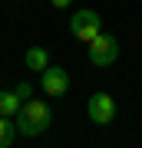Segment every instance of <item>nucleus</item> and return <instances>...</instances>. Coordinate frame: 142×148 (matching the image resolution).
Wrapping results in <instances>:
<instances>
[{"mask_svg":"<svg viewBox=\"0 0 142 148\" xmlns=\"http://www.w3.org/2000/svg\"><path fill=\"white\" fill-rule=\"evenodd\" d=\"M17 122L13 119H7V115H0V148H10L13 145V138H17Z\"/></svg>","mask_w":142,"mask_h":148,"instance_id":"8","label":"nucleus"},{"mask_svg":"<svg viewBox=\"0 0 142 148\" xmlns=\"http://www.w3.org/2000/svg\"><path fill=\"white\" fill-rule=\"evenodd\" d=\"M40 86L46 95H66L69 92V73L63 66H46L40 73Z\"/></svg>","mask_w":142,"mask_h":148,"instance_id":"5","label":"nucleus"},{"mask_svg":"<svg viewBox=\"0 0 142 148\" xmlns=\"http://www.w3.org/2000/svg\"><path fill=\"white\" fill-rule=\"evenodd\" d=\"M23 109V102H20V95H17V89L13 92H7V89H0V115H7V119H13L17 112Z\"/></svg>","mask_w":142,"mask_h":148,"instance_id":"7","label":"nucleus"},{"mask_svg":"<svg viewBox=\"0 0 142 148\" xmlns=\"http://www.w3.org/2000/svg\"><path fill=\"white\" fill-rule=\"evenodd\" d=\"M86 46H89V63L99 66V69L112 66L119 59V43H116V36H109V33H99V36L89 40Z\"/></svg>","mask_w":142,"mask_h":148,"instance_id":"3","label":"nucleus"},{"mask_svg":"<svg viewBox=\"0 0 142 148\" xmlns=\"http://www.w3.org/2000/svg\"><path fill=\"white\" fill-rule=\"evenodd\" d=\"M13 122H17V128H20V135L37 138V135H43V132L53 125V109H50L43 99H26L23 109L13 115Z\"/></svg>","mask_w":142,"mask_h":148,"instance_id":"1","label":"nucleus"},{"mask_svg":"<svg viewBox=\"0 0 142 148\" xmlns=\"http://www.w3.org/2000/svg\"><path fill=\"white\" fill-rule=\"evenodd\" d=\"M23 63L30 73H43V69L50 66V53H46V46H30L26 49V56H23Z\"/></svg>","mask_w":142,"mask_h":148,"instance_id":"6","label":"nucleus"},{"mask_svg":"<svg viewBox=\"0 0 142 148\" xmlns=\"http://www.w3.org/2000/svg\"><path fill=\"white\" fill-rule=\"evenodd\" d=\"M17 95H20V99H30V95H33V89H30L26 82H20V86H17Z\"/></svg>","mask_w":142,"mask_h":148,"instance_id":"9","label":"nucleus"},{"mask_svg":"<svg viewBox=\"0 0 142 148\" xmlns=\"http://www.w3.org/2000/svg\"><path fill=\"white\" fill-rule=\"evenodd\" d=\"M86 112H89V119L96 125H109L116 119V99L109 92H93L89 102H86Z\"/></svg>","mask_w":142,"mask_h":148,"instance_id":"4","label":"nucleus"},{"mask_svg":"<svg viewBox=\"0 0 142 148\" xmlns=\"http://www.w3.org/2000/svg\"><path fill=\"white\" fill-rule=\"evenodd\" d=\"M69 30H73V36L76 40H83V43H89V40H96L103 33V16L96 13V10H76L73 13V20H69Z\"/></svg>","mask_w":142,"mask_h":148,"instance_id":"2","label":"nucleus"},{"mask_svg":"<svg viewBox=\"0 0 142 148\" xmlns=\"http://www.w3.org/2000/svg\"><path fill=\"white\" fill-rule=\"evenodd\" d=\"M50 3H53V7H56V10H66V7H69V3H73V0H50Z\"/></svg>","mask_w":142,"mask_h":148,"instance_id":"10","label":"nucleus"}]
</instances>
